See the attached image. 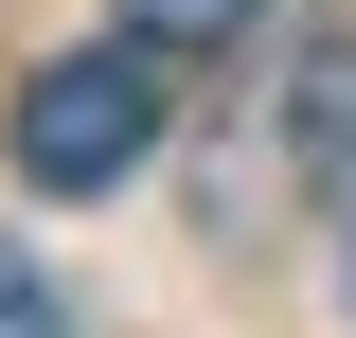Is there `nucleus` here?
<instances>
[{"label": "nucleus", "instance_id": "obj_5", "mask_svg": "<svg viewBox=\"0 0 356 338\" xmlns=\"http://www.w3.org/2000/svg\"><path fill=\"white\" fill-rule=\"evenodd\" d=\"M339 303H356V214H339Z\"/></svg>", "mask_w": 356, "mask_h": 338}, {"label": "nucleus", "instance_id": "obj_3", "mask_svg": "<svg viewBox=\"0 0 356 338\" xmlns=\"http://www.w3.org/2000/svg\"><path fill=\"white\" fill-rule=\"evenodd\" d=\"M250 18H267V0H125V54H161V72H178V54H232Z\"/></svg>", "mask_w": 356, "mask_h": 338}, {"label": "nucleus", "instance_id": "obj_1", "mask_svg": "<svg viewBox=\"0 0 356 338\" xmlns=\"http://www.w3.org/2000/svg\"><path fill=\"white\" fill-rule=\"evenodd\" d=\"M161 161V54H36L18 72V178L36 196H125Z\"/></svg>", "mask_w": 356, "mask_h": 338}, {"label": "nucleus", "instance_id": "obj_4", "mask_svg": "<svg viewBox=\"0 0 356 338\" xmlns=\"http://www.w3.org/2000/svg\"><path fill=\"white\" fill-rule=\"evenodd\" d=\"M0 338H72V303H54L36 250H0Z\"/></svg>", "mask_w": 356, "mask_h": 338}, {"label": "nucleus", "instance_id": "obj_2", "mask_svg": "<svg viewBox=\"0 0 356 338\" xmlns=\"http://www.w3.org/2000/svg\"><path fill=\"white\" fill-rule=\"evenodd\" d=\"M285 161L356 178V36H303V72H285Z\"/></svg>", "mask_w": 356, "mask_h": 338}]
</instances>
